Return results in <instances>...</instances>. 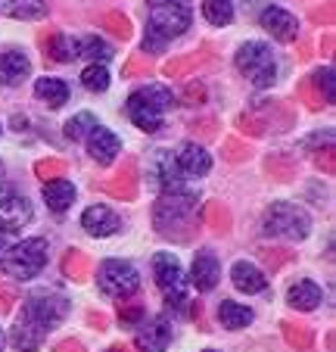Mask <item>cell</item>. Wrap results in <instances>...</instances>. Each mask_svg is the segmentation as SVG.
<instances>
[{"mask_svg":"<svg viewBox=\"0 0 336 352\" xmlns=\"http://www.w3.org/2000/svg\"><path fill=\"white\" fill-rule=\"evenodd\" d=\"M153 228L159 237L175 243H190L199 234V206L197 197L187 190H165L153 203Z\"/></svg>","mask_w":336,"mask_h":352,"instance_id":"obj_1","label":"cell"},{"mask_svg":"<svg viewBox=\"0 0 336 352\" xmlns=\"http://www.w3.org/2000/svg\"><path fill=\"white\" fill-rule=\"evenodd\" d=\"M190 0H146V50H162L168 41L181 38L190 28Z\"/></svg>","mask_w":336,"mask_h":352,"instance_id":"obj_2","label":"cell"},{"mask_svg":"<svg viewBox=\"0 0 336 352\" xmlns=\"http://www.w3.org/2000/svg\"><path fill=\"white\" fill-rule=\"evenodd\" d=\"M172 100L175 97L168 87L146 85L128 97V116H131V122L140 128V131L153 134L162 128V119H165V113H168V107H172Z\"/></svg>","mask_w":336,"mask_h":352,"instance_id":"obj_3","label":"cell"},{"mask_svg":"<svg viewBox=\"0 0 336 352\" xmlns=\"http://www.w3.org/2000/svg\"><path fill=\"white\" fill-rule=\"evenodd\" d=\"M66 315H69V299L66 296H60V293H53V290H38L25 299L19 321L25 327H32V331L44 340L53 327L66 318Z\"/></svg>","mask_w":336,"mask_h":352,"instance_id":"obj_4","label":"cell"},{"mask_svg":"<svg viewBox=\"0 0 336 352\" xmlns=\"http://www.w3.org/2000/svg\"><path fill=\"white\" fill-rule=\"evenodd\" d=\"M44 265H47V240L41 237H28L22 243H13L7 253L0 256V268L10 278H19V280L38 278Z\"/></svg>","mask_w":336,"mask_h":352,"instance_id":"obj_5","label":"cell"},{"mask_svg":"<svg viewBox=\"0 0 336 352\" xmlns=\"http://www.w3.org/2000/svg\"><path fill=\"white\" fill-rule=\"evenodd\" d=\"M262 231L265 237H277V240H305L311 231V219L296 203H274L265 212Z\"/></svg>","mask_w":336,"mask_h":352,"instance_id":"obj_6","label":"cell"},{"mask_svg":"<svg viewBox=\"0 0 336 352\" xmlns=\"http://www.w3.org/2000/svg\"><path fill=\"white\" fill-rule=\"evenodd\" d=\"M234 63H237L240 75H246L256 87H271L277 81L274 54H271V47L262 44V41H246V44L237 50Z\"/></svg>","mask_w":336,"mask_h":352,"instance_id":"obj_7","label":"cell"},{"mask_svg":"<svg viewBox=\"0 0 336 352\" xmlns=\"http://www.w3.org/2000/svg\"><path fill=\"white\" fill-rule=\"evenodd\" d=\"M97 284L109 299H128L140 287V274L131 262L106 259L97 272Z\"/></svg>","mask_w":336,"mask_h":352,"instance_id":"obj_8","label":"cell"},{"mask_svg":"<svg viewBox=\"0 0 336 352\" xmlns=\"http://www.w3.org/2000/svg\"><path fill=\"white\" fill-rule=\"evenodd\" d=\"M153 274H156V284L162 290V296L168 299V306L181 309L187 302V280H184V268L175 259L172 253H156L153 259Z\"/></svg>","mask_w":336,"mask_h":352,"instance_id":"obj_9","label":"cell"},{"mask_svg":"<svg viewBox=\"0 0 336 352\" xmlns=\"http://www.w3.org/2000/svg\"><path fill=\"white\" fill-rule=\"evenodd\" d=\"M150 184L159 187V190H181V168L175 162L172 150H153L150 156Z\"/></svg>","mask_w":336,"mask_h":352,"instance_id":"obj_10","label":"cell"},{"mask_svg":"<svg viewBox=\"0 0 336 352\" xmlns=\"http://www.w3.org/2000/svg\"><path fill=\"white\" fill-rule=\"evenodd\" d=\"M258 25H262L274 41H280V44H293V41L299 38L296 16L280 10V7H265L262 13H258Z\"/></svg>","mask_w":336,"mask_h":352,"instance_id":"obj_11","label":"cell"},{"mask_svg":"<svg viewBox=\"0 0 336 352\" xmlns=\"http://www.w3.org/2000/svg\"><path fill=\"white\" fill-rule=\"evenodd\" d=\"M252 113L265 122V131H287L296 122V113L287 100H256Z\"/></svg>","mask_w":336,"mask_h":352,"instance_id":"obj_12","label":"cell"},{"mask_svg":"<svg viewBox=\"0 0 336 352\" xmlns=\"http://www.w3.org/2000/svg\"><path fill=\"white\" fill-rule=\"evenodd\" d=\"M134 343H137L140 352H165V349H168V343H172V324H168V318L156 315L153 321L140 324Z\"/></svg>","mask_w":336,"mask_h":352,"instance_id":"obj_13","label":"cell"},{"mask_svg":"<svg viewBox=\"0 0 336 352\" xmlns=\"http://www.w3.org/2000/svg\"><path fill=\"white\" fill-rule=\"evenodd\" d=\"M85 140H87V153H91V160L97 162V166H112V160H115L122 150L119 138L103 125H93Z\"/></svg>","mask_w":336,"mask_h":352,"instance_id":"obj_14","label":"cell"},{"mask_svg":"<svg viewBox=\"0 0 336 352\" xmlns=\"http://www.w3.org/2000/svg\"><path fill=\"white\" fill-rule=\"evenodd\" d=\"M32 219H34V209L25 197H19V193H7V197L0 199V228H7L10 234H16Z\"/></svg>","mask_w":336,"mask_h":352,"instance_id":"obj_15","label":"cell"},{"mask_svg":"<svg viewBox=\"0 0 336 352\" xmlns=\"http://www.w3.org/2000/svg\"><path fill=\"white\" fill-rule=\"evenodd\" d=\"M218 278H221V265H218L215 253H212V250H199V253L193 256V268H190L193 287H197L199 293H209V290H215Z\"/></svg>","mask_w":336,"mask_h":352,"instance_id":"obj_16","label":"cell"},{"mask_svg":"<svg viewBox=\"0 0 336 352\" xmlns=\"http://www.w3.org/2000/svg\"><path fill=\"white\" fill-rule=\"evenodd\" d=\"M32 75V63L22 50L10 47V50H0V85L3 87H16Z\"/></svg>","mask_w":336,"mask_h":352,"instance_id":"obj_17","label":"cell"},{"mask_svg":"<svg viewBox=\"0 0 336 352\" xmlns=\"http://www.w3.org/2000/svg\"><path fill=\"white\" fill-rule=\"evenodd\" d=\"M175 162H178L181 175H190V178H203V175H209V168H212V156L205 153L199 144H193V140H187V144L178 146Z\"/></svg>","mask_w":336,"mask_h":352,"instance_id":"obj_18","label":"cell"},{"mask_svg":"<svg viewBox=\"0 0 336 352\" xmlns=\"http://www.w3.org/2000/svg\"><path fill=\"white\" fill-rule=\"evenodd\" d=\"M100 190L109 193V197H115V199H122V203L137 199V172H134V162L128 160L125 166H122V172H115L109 181L100 184Z\"/></svg>","mask_w":336,"mask_h":352,"instance_id":"obj_19","label":"cell"},{"mask_svg":"<svg viewBox=\"0 0 336 352\" xmlns=\"http://www.w3.org/2000/svg\"><path fill=\"white\" fill-rule=\"evenodd\" d=\"M81 228H85L91 237H112V234L122 228V221L112 209L91 206V209H85V215H81Z\"/></svg>","mask_w":336,"mask_h":352,"instance_id":"obj_20","label":"cell"},{"mask_svg":"<svg viewBox=\"0 0 336 352\" xmlns=\"http://www.w3.org/2000/svg\"><path fill=\"white\" fill-rule=\"evenodd\" d=\"M38 44L44 47V56L53 63H72L75 60V41H66L56 28H44L38 34Z\"/></svg>","mask_w":336,"mask_h":352,"instance_id":"obj_21","label":"cell"},{"mask_svg":"<svg viewBox=\"0 0 336 352\" xmlns=\"http://www.w3.org/2000/svg\"><path fill=\"white\" fill-rule=\"evenodd\" d=\"M231 280H234V287L243 293H265L268 290V278H265L262 268H256L252 262H234Z\"/></svg>","mask_w":336,"mask_h":352,"instance_id":"obj_22","label":"cell"},{"mask_svg":"<svg viewBox=\"0 0 336 352\" xmlns=\"http://www.w3.org/2000/svg\"><path fill=\"white\" fill-rule=\"evenodd\" d=\"M321 287L315 284V280H296V284L287 290V302H290L293 309H299V312H311V309L321 306Z\"/></svg>","mask_w":336,"mask_h":352,"instance_id":"obj_23","label":"cell"},{"mask_svg":"<svg viewBox=\"0 0 336 352\" xmlns=\"http://www.w3.org/2000/svg\"><path fill=\"white\" fill-rule=\"evenodd\" d=\"M44 203H47V209H50V212H66V209L75 203L72 181H66V178L47 181V184H44Z\"/></svg>","mask_w":336,"mask_h":352,"instance_id":"obj_24","label":"cell"},{"mask_svg":"<svg viewBox=\"0 0 336 352\" xmlns=\"http://www.w3.org/2000/svg\"><path fill=\"white\" fill-rule=\"evenodd\" d=\"M209 60H212V44H203L199 50H193V54L178 56V60H168L162 66V75L165 78H181V75L193 72L197 66H203V63H209Z\"/></svg>","mask_w":336,"mask_h":352,"instance_id":"obj_25","label":"cell"},{"mask_svg":"<svg viewBox=\"0 0 336 352\" xmlns=\"http://www.w3.org/2000/svg\"><path fill=\"white\" fill-rule=\"evenodd\" d=\"M0 13L10 19H44L47 16V0H0Z\"/></svg>","mask_w":336,"mask_h":352,"instance_id":"obj_26","label":"cell"},{"mask_svg":"<svg viewBox=\"0 0 336 352\" xmlns=\"http://www.w3.org/2000/svg\"><path fill=\"white\" fill-rule=\"evenodd\" d=\"M93 272V262L87 253H81V250H69L66 256H63V274H66L69 280H75V284H85L87 278H91Z\"/></svg>","mask_w":336,"mask_h":352,"instance_id":"obj_27","label":"cell"},{"mask_svg":"<svg viewBox=\"0 0 336 352\" xmlns=\"http://www.w3.org/2000/svg\"><path fill=\"white\" fill-rule=\"evenodd\" d=\"M34 97L44 100L50 109H60L69 100V87H66V81H60V78H38V85H34Z\"/></svg>","mask_w":336,"mask_h":352,"instance_id":"obj_28","label":"cell"},{"mask_svg":"<svg viewBox=\"0 0 336 352\" xmlns=\"http://www.w3.org/2000/svg\"><path fill=\"white\" fill-rule=\"evenodd\" d=\"M218 321H221L227 331H240V327L252 324V309L240 306V302H231V299H224L221 306H218Z\"/></svg>","mask_w":336,"mask_h":352,"instance_id":"obj_29","label":"cell"},{"mask_svg":"<svg viewBox=\"0 0 336 352\" xmlns=\"http://www.w3.org/2000/svg\"><path fill=\"white\" fill-rule=\"evenodd\" d=\"M203 221L215 234H227L231 231V209L224 206V203H218V199H209L203 206Z\"/></svg>","mask_w":336,"mask_h":352,"instance_id":"obj_30","label":"cell"},{"mask_svg":"<svg viewBox=\"0 0 336 352\" xmlns=\"http://www.w3.org/2000/svg\"><path fill=\"white\" fill-rule=\"evenodd\" d=\"M265 168H268V175L277 181H293L299 162H296V156H290V153H271L268 160H265Z\"/></svg>","mask_w":336,"mask_h":352,"instance_id":"obj_31","label":"cell"},{"mask_svg":"<svg viewBox=\"0 0 336 352\" xmlns=\"http://www.w3.org/2000/svg\"><path fill=\"white\" fill-rule=\"evenodd\" d=\"M280 331H284V340L293 346V349H311V343H315V333H311V327L305 324H296V321H280Z\"/></svg>","mask_w":336,"mask_h":352,"instance_id":"obj_32","label":"cell"},{"mask_svg":"<svg viewBox=\"0 0 336 352\" xmlns=\"http://www.w3.org/2000/svg\"><path fill=\"white\" fill-rule=\"evenodd\" d=\"M75 56H87V60H93V63H106L112 56V50H109V44L106 41H100V38H93V34H87V38H81V41H75Z\"/></svg>","mask_w":336,"mask_h":352,"instance_id":"obj_33","label":"cell"},{"mask_svg":"<svg viewBox=\"0 0 336 352\" xmlns=\"http://www.w3.org/2000/svg\"><path fill=\"white\" fill-rule=\"evenodd\" d=\"M203 16L212 22V25H231L234 3L231 0H203Z\"/></svg>","mask_w":336,"mask_h":352,"instance_id":"obj_34","label":"cell"},{"mask_svg":"<svg viewBox=\"0 0 336 352\" xmlns=\"http://www.w3.org/2000/svg\"><path fill=\"white\" fill-rule=\"evenodd\" d=\"M10 343H13L19 352H38L44 340H41L38 333L32 331V327H25V324H22V321H16L13 333H10Z\"/></svg>","mask_w":336,"mask_h":352,"instance_id":"obj_35","label":"cell"},{"mask_svg":"<svg viewBox=\"0 0 336 352\" xmlns=\"http://www.w3.org/2000/svg\"><path fill=\"white\" fill-rule=\"evenodd\" d=\"M81 85L91 94H103L106 87H109V72H106L103 63H91V66L81 72Z\"/></svg>","mask_w":336,"mask_h":352,"instance_id":"obj_36","label":"cell"},{"mask_svg":"<svg viewBox=\"0 0 336 352\" xmlns=\"http://www.w3.org/2000/svg\"><path fill=\"white\" fill-rule=\"evenodd\" d=\"M100 22H103V28H106L109 34H115V38H122V41L131 38V22H128V16H125V13H119V10L106 13Z\"/></svg>","mask_w":336,"mask_h":352,"instance_id":"obj_37","label":"cell"},{"mask_svg":"<svg viewBox=\"0 0 336 352\" xmlns=\"http://www.w3.org/2000/svg\"><path fill=\"white\" fill-rule=\"evenodd\" d=\"M296 94H299V100H302V103L311 109V113H317L321 107H327V103H324V97L317 94V87H315V81H311V75L299 81V85H296Z\"/></svg>","mask_w":336,"mask_h":352,"instance_id":"obj_38","label":"cell"},{"mask_svg":"<svg viewBox=\"0 0 336 352\" xmlns=\"http://www.w3.org/2000/svg\"><path fill=\"white\" fill-rule=\"evenodd\" d=\"M97 125V119H93L91 113H78L75 119H69L66 122V138H72V140H85L87 134H91V128Z\"/></svg>","mask_w":336,"mask_h":352,"instance_id":"obj_39","label":"cell"},{"mask_svg":"<svg viewBox=\"0 0 336 352\" xmlns=\"http://www.w3.org/2000/svg\"><path fill=\"white\" fill-rule=\"evenodd\" d=\"M249 153H252L249 144H246V140H240V138H227L221 144V156L227 162H246V160H249Z\"/></svg>","mask_w":336,"mask_h":352,"instance_id":"obj_40","label":"cell"},{"mask_svg":"<svg viewBox=\"0 0 336 352\" xmlns=\"http://www.w3.org/2000/svg\"><path fill=\"white\" fill-rule=\"evenodd\" d=\"M258 256H262V262H265V268H268V272H277L280 265H287V262L293 259L290 250H280V246H262V250H258Z\"/></svg>","mask_w":336,"mask_h":352,"instance_id":"obj_41","label":"cell"},{"mask_svg":"<svg viewBox=\"0 0 336 352\" xmlns=\"http://www.w3.org/2000/svg\"><path fill=\"white\" fill-rule=\"evenodd\" d=\"M34 175H38L41 181H56V178H63V175H66V162L63 160H41V162H34Z\"/></svg>","mask_w":336,"mask_h":352,"instance_id":"obj_42","label":"cell"},{"mask_svg":"<svg viewBox=\"0 0 336 352\" xmlns=\"http://www.w3.org/2000/svg\"><path fill=\"white\" fill-rule=\"evenodd\" d=\"M311 81H315V87H317V94L324 97V103H333L336 100V87H333V69H324V72H315L311 75Z\"/></svg>","mask_w":336,"mask_h":352,"instance_id":"obj_43","label":"cell"},{"mask_svg":"<svg viewBox=\"0 0 336 352\" xmlns=\"http://www.w3.org/2000/svg\"><path fill=\"white\" fill-rule=\"evenodd\" d=\"M153 72V66H150V60H146L144 54H131V60L122 66V78H134V75H150Z\"/></svg>","mask_w":336,"mask_h":352,"instance_id":"obj_44","label":"cell"},{"mask_svg":"<svg viewBox=\"0 0 336 352\" xmlns=\"http://www.w3.org/2000/svg\"><path fill=\"white\" fill-rule=\"evenodd\" d=\"M237 128H240L243 134H249V138H262V134H268V131H265V122L258 119V116L252 113V109H249V113L240 116V119H237Z\"/></svg>","mask_w":336,"mask_h":352,"instance_id":"obj_45","label":"cell"},{"mask_svg":"<svg viewBox=\"0 0 336 352\" xmlns=\"http://www.w3.org/2000/svg\"><path fill=\"white\" fill-rule=\"evenodd\" d=\"M181 103H184V107H203L205 103V85L203 81H190V85L181 91Z\"/></svg>","mask_w":336,"mask_h":352,"instance_id":"obj_46","label":"cell"},{"mask_svg":"<svg viewBox=\"0 0 336 352\" xmlns=\"http://www.w3.org/2000/svg\"><path fill=\"white\" fill-rule=\"evenodd\" d=\"M315 166L321 168L324 175H333V172H336V160H333V144H330V140H327V144H324V150H317V153H315Z\"/></svg>","mask_w":336,"mask_h":352,"instance_id":"obj_47","label":"cell"},{"mask_svg":"<svg viewBox=\"0 0 336 352\" xmlns=\"http://www.w3.org/2000/svg\"><path fill=\"white\" fill-rule=\"evenodd\" d=\"M215 128H218V122L212 119V116H205V119L190 122V131H193V138H199V140H212V138H215Z\"/></svg>","mask_w":336,"mask_h":352,"instance_id":"obj_48","label":"cell"},{"mask_svg":"<svg viewBox=\"0 0 336 352\" xmlns=\"http://www.w3.org/2000/svg\"><path fill=\"white\" fill-rule=\"evenodd\" d=\"M144 318V306L140 302H122L119 306V321L122 324H137Z\"/></svg>","mask_w":336,"mask_h":352,"instance_id":"obj_49","label":"cell"},{"mask_svg":"<svg viewBox=\"0 0 336 352\" xmlns=\"http://www.w3.org/2000/svg\"><path fill=\"white\" fill-rule=\"evenodd\" d=\"M311 22H317V25H333V3H324L321 10H315Z\"/></svg>","mask_w":336,"mask_h":352,"instance_id":"obj_50","label":"cell"},{"mask_svg":"<svg viewBox=\"0 0 336 352\" xmlns=\"http://www.w3.org/2000/svg\"><path fill=\"white\" fill-rule=\"evenodd\" d=\"M16 299H19V293H16L10 284H3V280H0V302H3V306L10 309V306L16 302Z\"/></svg>","mask_w":336,"mask_h":352,"instance_id":"obj_51","label":"cell"},{"mask_svg":"<svg viewBox=\"0 0 336 352\" xmlns=\"http://www.w3.org/2000/svg\"><path fill=\"white\" fill-rule=\"evenodd\" d=\"M56 352H85V346H81L78 340H60V343H56Z\"/></svg>","mask_w":336,"mask_h":352,"instance_id":"obj_52","label":"cell"},{"mask_svg":"<svg viewBox=\"0 0 336 352\" xmlns=\"http://www.w3.org/2000/svg\"><path fill=\"white\" fill-rule=\"evenodd\" d=\"M87 321H91L97 331H106V324H109V318H106L103 312H91V315H87Z\"/></svg>","mask_w":336,"mask_h":352,"instance_id":"obj_53","label":"cell"},{"mask_svg":"<svg viewBox=\"0 0 336 352\" xmlns=\"http://www.w3.org/2000/svg\"><path fill=\"white\" fill-rule=\"evenodd\" d=\"M10 246H13V234H10L7 228H0V256L7 253Z\"/></svg>","mask_w":336,"mask_h":352,"instance_id":"obj_54","label":"cell"},{"mask_svg":"<svg viewBox=\"0 0 336 352\" xmlns=\"http://www.w3.org/2000/svg\"><path fill=\"white\" fill-rule=\"evenodd\" d=\"M7 193H13V190H10V184H7V168L0 166V199L7 197Z\"/></svg>","mask_w":336,"mask_h":352,"instance_id":"obj_55","label":"cell"},{"mask_svg":"<svg viewBox=\"0 0 336 352\" xmlns=\"http://www.w3.org/2000/svg\"><path fill=\"white\" fill-rule=\"evenodd\" d=\"M321 50H324V56H330V54H333V34H324V38H321Z\"/></svg>","mask_w":336,"mask_h":352,"instance_id":"obj_56","label":"cell"},{"mask_svg":"<svg viewBox=\"0 0 336 352\" xmlns=\"http://www.w3.org/2000/svg\"><path fill=\"white\" fill-rule=\"evenodd\" d=\"M109 352H131L128 346H122V343H115V346H109Z\"/></svg>","mask_w":336,"mask_h":352,"instance_id":"obj_57","label":"cell"},{"mask_svg":"<svg viewBox=\"0 0 336 352\" xmlns=\"http://www.w3.org/2000/svg\"><path fill=\"white\" fill-rule=\"evenodd\" d=\"M0 352H3V333H0Z\"/></svg>","mask_w":336,"mask_h":352,"instance_id":"obj_58","label":"cell"},{"mask_svg":"<svg viewBox=\"0 0 336 352\" xmlns=\"http://www.w3.org/2000/svg\"><path fill=\"white\" fill-rule=\"evenodd\" d=\"M205 352H218V349H205Z\"/></svg>","mask_w":336,"mask_h":352,"instance_id":"obj_59","label":"cell"}]
</instances>
